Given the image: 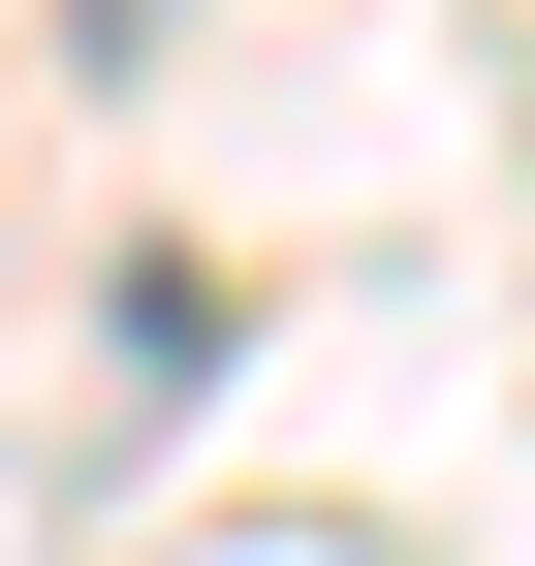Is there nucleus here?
<instances>
[{"mask_svg": "<svg viewBox=\"0 0 535 566\" xmlns=\"http://www.w3.org/2000/svg\"><path fill=\"white\" fill-rule=\"evenodd\" d=\"M63 32H95V63H158V32H189V0H63Z\"/></svg>", "mask_w": 535, "mask_h": 566, "instance_id": "obj_1", "label": "nucleus"}]
</instances>
